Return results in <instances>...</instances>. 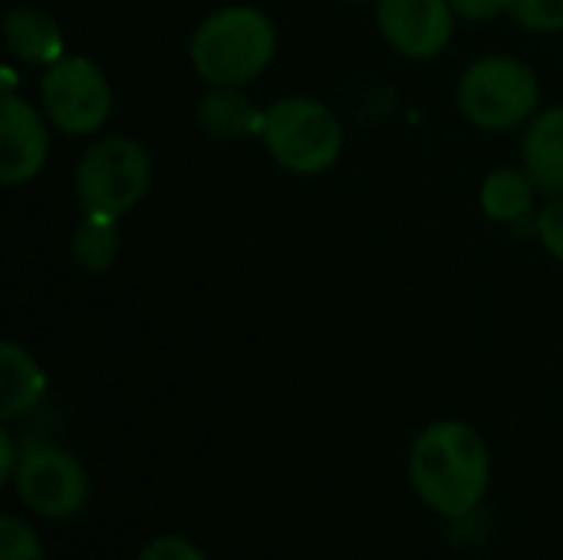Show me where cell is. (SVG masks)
Instances as JSON below:
<instances>
[{
  "mask_svg": "<svg viewBox=\"0 0 563 560\" xmlns=\"http://www.w3.org/2000/svg\"><path fill=\"white\" fill-rule=\"evenodd\" d=\"M13 492L20 505L40 518H76L89 502V475L79 459L56 446H33L20 455L13 472Z\"/></svg>",
  "mask_w": 563,
  "mask_h": 560,
  "instance_id": "7",
  "label": "cell"
},
{
  "mask_svg": "<svg viewBox=\"0 0 563 560\" xmlns=\"http://www.w3.org/2000/svg\"><path fill=\"white\" fill-rule=\"evenodd\" d=\"M3 43H7V53L26 66L46 69L66 56L63 30H59L56 17H49L40 7H26V3L10 7L3 13Z\"/></svg>",
  "mask_w": 563,
  "mask_h": 560,
  "instance_id": "11",
  "label": "cell"
},
{
  "mask_svg": "<svg viewBox=\"0 0 563 560\" xmlns=\"http://www.w3.org/2000/svg\"><path fill=\"white\" fill-rule=\"evenodd\" d=\"M346 3H366V0H346Z\"/></svg>",
  "mask_w": 563,
  "mask_h": 560,
  "instance_id": "23",
  "label": "cell"
},
{
  "mask_svg": "<svg viewBox=\"0 0 563 560\" xmlns=\"http://www.w3.org/2000/svg\"><path fill=\"white\" fill-rule=\"evenodd\" d=\"M195 119L205 135L221 142L251 139L264 129V109L247 92H241V86H208L195 106Z\"/></svg>",
  "mask_w": 563,
  "mask_h": 560,
  "instance_id": "12",
  "label": "cell"
},
{
  "mask_svg": "<svg viewBox=\"0 0 563 560\" xmlns=\"http://www.w3.org/2000/svg\"><path fill=\"white\" fill-rule=\"evenodd\" d=\"M119 218L112 215H89L82 211L79 224L69 238L73 264L86 274H106L119 257Z\"/></svg>",
  "mask_w": 563,
  "mask_h": 560,
  "instance_id": "15",
  "label": "cell"
},
{
  "mask_svg": "<svg viewBox=\"0 0 563 560\" xmlns=\"http://www.w3.org/2000/svg\"><path fill=\"white\" fill-rule=\"evenodd\" d=\"M40 106L63 135H96L112 116V86L102 66L82 53H66L40 76Z\"/></svg>",
  "mask_w": 563,
  "mask_h": 560,
  "instance_id": "6",
  "label": "cell"
},
{
  "mask_svg": "<svg viewBox=\"0 0 563 560\" xmlns=\"http://www.w3.org/2000/svg\"><path fill=\"white\" fill-rule=\"evenodd\" d=\"M508 17L531 33H561L563 0H508Z\"/></svg>",
  "mask_w": 563,
  "mask_h": 560,
  "instance_id": "16",
  "label": "cell"
},
{
  "mask_svg": "<svg viewBox=\"0 0 563 560\" xmlns=\"http://www.w3.org/2000/svg\"><path fill=\"white\" fill-rule=\"evenodd\" d=\"M538 198V185L528 175V168H495L478 191L482 211L498 224H518L531 215Z\"/></svg>",
  "mask_w": 563,
  "mask_h": 560,
  "instance_id": "14",
  "label": "cell"
},
{
  "mask_svg": "<svg viewBox=\"0 0 563 560\" xmlns=\"http://www.w3.org/2000/svg\"><path fill=\"white\" fill-rule=\"evenodd\" d=\"M152 185V158L129 135H102L86 145L73 172V195L89 215H125Z\"/></svg>",
  "mask_w": 563,
  "mask_h": 560,
  "instance_id": "5",
  "label": "cell"
},
{
  "mask_svg": "<svg viewBox=\"0 0 563 560\" xmlns=\"http://www.w3.org/2000/svg\"><path fill=\"white\" fill-rule=\"evenodd\" d=\"M46 393V373L43 366L30 356L13 340L0 343V419L13 422L26 416Z\"/></svg>",
  "mask_w": 563,
  "mask_h": 560,
  "instance_id": "13",
  "label": "cell"
},
{
  "mask_svg": "<svg viewBox=\"0 0 563 560\" xmlns=\"http://www.w3.org/2000/svg\"><path fill=\"white\" fill-rule=\"evenodd\" d=\"M271 158L294 175H320L343 155V122L313 96H284L264 109L261 129Z\"/></svg>",
  "mask_w": 563,
  "mask_h": 560,
  "instance_id": "4",
  "label": "cell"
},
{
  "mask_svg": "<svg viewBox=\"0 0 563 560\" xmlns=\"http://www.w3.org/2000/svg\"><path fill=\"white\" fill-rule=\"evenodd\" d=\"M188 56L201 83L247 86L277 56V26L257 7L224 3L198 23Z\"/></svg>",
  "mask_w": 563,
  "mask_h": 560,
  "instance_id": "2",
  "label": "cell"
},
{
  "mask_svg": "<svg viewBox=\"0 0 563 560\" xmlns=\"http://www.w3.org/2000/svg\"><path fill=\"white\" fill-rule=\"evenodd\" d=\"M462 116L485 132L528 125L541 106V83L528 63L508 53H488L465 66L455 86Z\"/></svg>",
  "mask_w": 563,
  "mask_h": 560,
  "instance_id": "3",
  "label": "cell"
},
{
  "mask_svg": "<svg viewBox=\"0 0 563 560\" xmlns=\"http://www.w3.org/2000/svg\"><path fill=\"white\" fill-rule=\"evenodd\" d=\"M16 89V73L10 66H3V92H13Z\"/></svg>",
  "mask_w": 563,
  "mask_h": 560,
  "instance_id": "22",
  "label": "cell"
},
{
  "mask_svg": "<svg viewBox=\"0 0 563 560\" xmlns=\"http://www.w3.org/2000/svg\"><path fill=\"white\" fill-rule=\"evenodd\" d=\"M449 3H452L455 17L475 20V23L495 20L498 13H508V0H449Z\"/></svg>",
  "mask_w": 563,
  "mask_h": 560,
  "instance_id": "20",
  "label": "cell"
},
{
  "mask_svg": "<svg viewBox=\"0 0 563 560\" xmlns=\"http://www.w3.org/2000/svg\"><path fill=\"white\" fill-rule=\"evenodd\" d=\"M135 560H208L205 551L198 545H191L188 538H178V535H162L155 541H148Z\"/></svg>",
  "mask_w": 563,
  "mask_h": 560,
  "instance_id": "19",
  "label": "cell"
},
{
  "mask_svg": "<svg viewBox=\"0 0 563 560\" xmlns=\"http://www.w3.org/2000/svg\"><path fill=\"white\" fill-rule=\"evenodd\" d=\"M409 482L435 515H475L492 485V452L482 432L459 419L426 426L409 449Z\"/></svg>",
  "mask_w": 563,
  "mask_h": 560,
  "instance_id": "1",
  "label": "cell"
},
{
  "mask_svg": "<svg viewBox=\"0 0 563 560\" xmlns=\"http://www.w3.org/2000/svg\"><path fill=\"white\" fill-rule=\"evenodd\" d=\"M383 40L406 59H435L455 36L449 0H373Z\"/></svg>",
  "mask_w": 563,
  "mask_h": 560,
  "instance_id": "8",
  "label": "cell"
},
{
  "mask_svg": "<svg viewBox=\"0 0 563 560\" xmlns=\"http://www.w3.org/2000/svg\"><path fill=\"white\" fill-rule=\"evenodd\" d=\"M0 560H46L36 531L16 515L0 518Z\"/></svg>",
  "mask_w": 563,
  "mask_h": 560,
  "instance_id": "17",
  "label": "cell"
},
{
  "mask_svg": "<svg viewBox=\"0 0 563 560\" xmlns=\"http://www.w3.org/2000/svg\"><path fill=\"white\" fill-rule=\"evenodd\" d=\"M538 238H541L544 251L563 264V195L551 198L541 208V215H538Z\"/></svg>",
  "mask_w": 563,
  "mask_h": 560,
  "instance_id": "18",
  "label": "cell"
},
{
  "mask_svg": "<svg viewBox=\"0 0 563 560\" xmlns=\"http://www.w3.org/2000/svg\"><path fill=\"white\" fill-rule=\"evenodd\" d=\"M521 165L548 198L563 195V106L538 109L521 135Z\"/></svg>",
  "mask_w": 563,
  "mask_h": 560,
  "instance_id": "10",
  "label": "cell"
},
{
  "mask_svg": "<svg viewBox=\"0 0 563 560\" xmlns=\"http://www.w3.org/2000/svg\"><path fill=\"white\" fill-rule=\"evenodd\" d=\"M49 158V119L23 96L3 92L0 99V182L16 188L36 178Z\"/></svg>",
  "mask_w": 563,
  "mask_h": 560,
  "instance_id": "9",
  "label": "cell"
},
{
  "mask_svg": "<svg viewBox=\"0 0 563 560\" xmlns=\"http://www.w3.org/2000/svg\"><path fill=\"white\" fill-rule=\"evenodd\" d=\"M16 465H20V459L13 449V436L7 429H0V482H13Z\"/></svg>",
  "mask_w": 563,
  "mask_h": 560,
  "instance_id": "21",
  "label": "cell"
}]
</instances>
